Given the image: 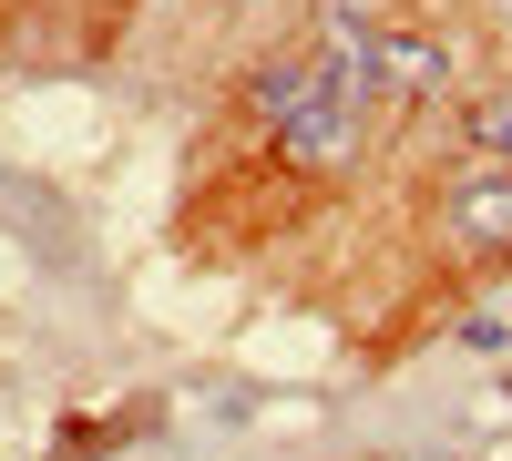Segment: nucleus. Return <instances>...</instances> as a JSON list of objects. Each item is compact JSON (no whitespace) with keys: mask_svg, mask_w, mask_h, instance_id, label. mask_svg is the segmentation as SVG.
<instances>
[{"mask_svg":"<svg viewBox=\"0 0 512 461\" xmlns=\"http://www.w3.org/2000/svg\"><path fill=\"white\" fill-rule=\"evenodd\" d=\"M359 82H338L328 62H308V82H297V103L277 113V144L297 154V164H349V144H359Z\"/></svg>","mask_w":512,"mask_h":461,"instance_id":"f257e3e1","label":"nucleus"},{"mask_svg":"<svg viewBox=\"0 0 512 461\" xmlns=\"http://www.w3.org/2000/svg\"><path fill=\"white\" fill-rule=\"evenodd\" d=\"M359 93H369V103H420V93H441V41H420V31H379Z\"/></svg>","mask_w":512,"mask_h":461,"instance_id":"f03ea898","label":"nucleus"},{"mask_svg":"<svg viewBox=\"0 0 512 461\" xmlns=\"http://www.w3.org/2000/svg\"><path fill=\"white\" fill-rule=\"evenodd\" d=\"M451 226L472 236V246H502L512 236V164H502V175H461L451 185Z\"/></svg>","mask_w":512,"mask_h":461,"instance_id":"7ed1b4c3","label":"nucleus"},{"mask_svg":"<svg viewBox=\"0 0 512 461\" xmlns=\"http://www.w3.org/2000/svg\"><path fill=\"white\" fill-rule=\"evenodd\" d=\"M472 134H482V154H512V103H492V113L472 123Z\"/></svg>","mask_w":512,"mask_h":461,"instance_id":"20e7f679","label":"nucleus"},{"mask_svg":"<svg viewBox=\"0 0 512 461\" xmlns=\"http://www.w3.org/2000/svg\"><path fill=\"white\" fill-rule=\"evenodd\" d=\"M236 11H246V0H236Z\"/></svg>","mask_w":512,"mask_h":461,"instance_id":"39448f33","label":"nucleus"}]
</instances>
